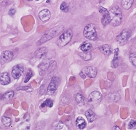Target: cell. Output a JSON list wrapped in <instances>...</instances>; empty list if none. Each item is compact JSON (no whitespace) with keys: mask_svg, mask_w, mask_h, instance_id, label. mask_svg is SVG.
I'll return each mask as SVG.
<instances>
[{"mask_svg":"<svg viewBox=\"0 0 136 130\" xmlns=\"http://www.w3.org/2000/svg\"><path fill=\"white\" fill-rule=\"evenodd\" d=\"M130 36V31L125 29L117 36V41L121 45H124L127 42Z\"/></svg>","mask_w":136,"mask_h":130,"instance_id":"6","label":"cell"},{"mask_svg":"<svg viewBox=\"0 0 136 130\" xmlns=\"http://www.w3.org/2000/svg\"><path fill=\"white\" fill-rule=\"evenodd\" d=\"M15 14V10L13 9V8L10 9V12H9V15H10V16H13Z\"/></svg>","mask_w":136,"mask_h":130,"instance_id":"31","label":"cell"},{"mask_svg":"<svg viewBox=\"0 0 136 130\" xmlns=\"http://www.w3.org/2000/svg\"><path fill=\"white\" fill-rule=\"evenodd\" d=\"M24 72V68L22 65H15L12 70V76L15 79H18Z\"/></svg>","mask_w":136,"mask_h":130,"instance_id":"8","label":"cell"},{"mask_svg":"<svg viewBox=\"0 0 136 130\" xmlns=\"http://www.w3.org/2000/svg\"><path fill=\"white\" fill-rule=\"evenodd\" d=\"M76 124L77 127L79 129V130H83L85 127H86V122L84 121V119L82 117H78L76 120Z\"/></svg>","mask_w":136,"mask_h":130,"instance_id":"15","label":"cell"},{"mask_svg":"<svg viewBox=\"0 0 136 130\" xmlns=\"http://www.w3.org/2000/svg\"><path fill=\"white\" fill-rule=\"evenodd\" d=\"M64 30L63 26L59 25V26H56L53 28L50 29V30L47 31L42 36L40 40L37 42L38 45H40L42 44L45 43L50 40H51L52 39L55 38L56 36H58L59 33H60L63 31Z\"/></svg>","mask_w":136,"mask_h":130,"instance_id":"2","label":"cell"},{"mask_svg":"<svg viewBox=\"0 0 136 130\" xmlns=\"http://www.w3.org/2000/svg\"><path fill=\"white\" fill-rule=\"evenodd\" d=\"M73 36V32L71 29H68L64 31L58 37L57 44L59 47H64L66 44H68Z\"/></svg>","mask_w":136,"mask_h":130,"instance_id":"3","label":"cell"},{"mask_svg":"<svg viewBox=\"0 0 136 130\" xmlns=\"http://www.w3.org/2000/svg\"></svg>","mask_w":136,"mask_h":130,"instance_id":"35","label":"cell"},{"mask_svg":"<svg viewBox=\"0 0 136 130\" xmlns=\"http://www.w3.org/2000/svg\"><path fill=\"white\" fill-rule=\"evenodd\" d=\"M75 100L79 104H83L84 101V97H83L82 94L77 93V94L75 95Z\"/></svg>","mask_w":136,"mask_h":130,"instance_id":"22","label":"cell"},{"mask_svg":"<svg viewBox=\"0 0 136 130\" xmlns=\"http://www.w3.org/2000/svg\"><path fill=\"white\" fill-rule=\"evenodd\" d=\"M37 1H39V0H37Z\"/></svg>","mask_w":136,"mask_h":130,"instance_id":"34","label":"cell"},{"mask_svg":"<svg viewBox=\"0 0 136 130\" xmlns=\"http://www.w3.org/2000/svg\"><path fill=\"white\" fill-rule=\"evenodd\" d=\"M80 48H81V49H82L83 52H88L90 49H91L92 44L90 43V42H84V43L82 44Z\"/></svg>","mask_w":136,"mask_h":130,"instance_id":"19","label":"cell"},{"mask_svg":"<svg viewBox=\"0 0 136 130\" xmlns=\"http://www.w3.org/2000/svg\"><path fill=\"white\" fill-rule=\"evenodd\" d=\"M130 60L132 63V64L136 67V53H132L130 55Z\"/></svg>","mask_w":136,"mask_h":130,"instance_id":"26","label":"cell"},{"mask_svg":"<svg viewBox=\"0 0 136 130\" xmlns=\"http://www.w3.org/2000/svg\"><path fill=\"white\" fill-rule=\"evenodd\" d=\"M102 100V94L97 91L92 92L88 98H87V103L91 107H97Z\"/></svg>","mask_w":136,"mask_h":130,"instance_id":"4","label":"cell"},{"mask_svg":"<svg viewBox=\"0 0 136 130\" xmlns=\"http://www.w3.org/2000/svg\"><path fill=\"white\" fill-rule=\"evenodd\" d=\"M0 81L2 85H7L10 83V78L7 72L1 73L0 74Z\"/></svg>","mask_w":136,"mask_h":130,"instance_id":"12","label":"cell"},{"mask_svg":"<svg viewBox=\"0 0 136 130\" xmlns=\"http://www.w3.org/2000/svg\"><path fill=\"white\" fill-rule=\"evenodd\" d=\"M53 105V101L50 99H47L45 101L42 102L41 105V108L43 107H49V108H52Z\"/></svg>","mask_w":136,"mask_h":130,"instance_id":"23","label":"cell"},{"mask_svg":"<svg viewBox=\"0 0 136 130\" xmlns=\"http://www.w3.org/2000/svg\"><path fill=\"white\" fill-rule=\"evenodd\" d=\"M32 76H33V71H32L31 70H29L28 72L27 73V74H26V78H25L24 82H25V83H27L28 81L30 80V79L32 77Z\"/></svg>","mask_w":136,"mask_h":130,"instance_id":"29","label":"cell"},{"mask_svg":"<svg viewBox=\"0 0 136 130\" xmlns=\"http://www.w3.org/2000/svg\"><path fill=\"white\" fill-rule=\"evenodd\" d=\"M46 51H47V49H46V48H41V49H37V50L35 52L34 55H35L37 58H43V57L45 55V54H46Z\"/></svg>","mask_w":136,"mask_h":130,"instance_id":"17","label":"cell"},{"mask_svg":"<svg viewBox=\"0 0 136 130\" xmlns=\"http://www.w3.org/2000/svg\"><path fill=\"white\" fill-rule=\"evenodd\" d=\"M50 17H51V13H50V10L47 9H44V10H41V12L39 13V19L41 21H44V22L48 20L50 18Z\"/></svg>","mask_w":136,"mask_h":130,"instance_id":"11","label":"cell"},{"mask_svg":"<svg viewBox=\"0 0 136 130\" xmlns=\"http://www.w3.org/2000/svg\"><path fill=\"white\" fill-rule=\"evenodd\" d=\"M118 54H119V49H116L114 50V57L111 62V67L114 68H117L119 64V58H118Z\"/></svg>","mask_w":136,"mask_h":130,"instance_id":"13","label":"cell"},{"mask_svg":"<svg viewBox=\"0 0 136 130\" xmlns=\"http://www.w3.org/2000/svg\"><path fill=\"white\" fill-rule=\"evenodd\" d=\"M113 130H120V129H119V128L118 127H116V126H115V127H114V128H113Z\"/></svg>","mask_w":136,"mask_h":130,"instance_id":"32","label":"cell"},{"mask_svg":"<svg viewBox=\"0 0 136 130\" xmlns=\"http://www.w3.org/2000/svg\"><path fill=\"white\" fill-rule=\"evenodd\" d=\"M109 13V23L113 26H118L122 23V13L119 7H112Z\"/></svg>","mask_w":136,"mask_h":130,"instance_id":"1","label":"cell"},{"mask_svg":"<svg viewBox=\"0 0 136 130\" xmlns=\"http://www.w3.org/2000/svg\"><path fill=\"white\" fill-rule=\"evenodd\" d=\"M14 97V92L13 91H10V92H8L7 93H4L3 95H2V100H9L10 99H12Z\"/></svg>","mask_w":136,"mask_h":130,"instance_id":"20","label":"cell"},{"mask_svg":"<svg viewBox=\"0 0 136 130\" xmlns=\"http://www.w3.org/2000/svg\"><path fill=\"white\" fill-rule=\"evenodd\" d=\"M128 129L130 130H135L136 129V121L131 120L128 124Z\"/></svg>","mask_w":136,"mask_h":130,"instance_id":"27","label":"cell"},{"mask_svg":"<svg viewBox=\"0 0 136 130\" xmlns=\"http://www.w3.org/2000/svg\"><path fill=\"white\" fill-rule=\"evenodd\" d=\"M1 122L5 127H10L11 125V119L9 117L7 116H2L1 117Z\"/></svg>","mask_w":136,"mask_h":130,"instance_id":"21","label":"cell"},{"mask_svg":"<svg viewBox=\"0 0 136 130\" xmlns=\"http://www.w3.org/2000/svg\"><path fill=\"white\" fill-rule=\"evenodd\" d=\"M60 10H62V11H64V12H68V4L65 2V1H63V2H62V4H60Z\"/></svg>","mask_w":136,"mask_h":130,"instance_id":"28","label":"cell"},{"mask_svg":"<svg viewBox=\"0 0 136 130\" xmlns=\"http://www.w3.org/2000/svg\"><path fill=\"white\" fill-rule=\"evenodd\" d=\"M85 116L87 118V121L89 122H93L96 119V115L91 111V110H88L86 111L85 113Z\"/></svg>","mask_w":136,"mask_h":130,"instance_id":"16","label":"cell"},{"mask_svg":"<svg viewBox=\"0 0 136 130\" xmlns=\"http://www.w3.org/2000/svg\"><path fill=\"white\" fill-rule=\"evenodd\" d=\"M81 57L83 60H90L91 59V54L90 52H82L81 55Z\"/></svg>","mask_w":136,"mask_h":130,"instance_id":"25","label":"cell"},{"mask_svg":"<svg viewBox=\"0 0 136 130\" xmlns=\"http://www.w3.org/2000/svg\"><path fill=\"white\" fill-rule=\"evenodd\" d=\"M59 85V79L56 76L53 77L49 84V86L47 87V93L49 95H53L55 91L57 90V88Z\"/></svg>","mask_w":136,"mask_h":130,"instance_id":"7","label":"cell"},{"mask_svg":"<svg viewBox=\"0 0 136 130\" xmlns=\"http://www.w3.org/2000/svg\"><path fill=\"white\" fill-rule=\"evenodd\" d=\"M84 36L89 40H95L97 39V31L93 24H88L85 26L83 31Z\"/></svg>","mask_w":136,"mask_h":130,"instance_id":"5","label":"cell"},{"mask_svg":"<svg viewBox=\"0 0 136 130\" xmlns=\"http://www.w3.org/2000/svg\"><path fill=\"white\" fill-rule=\"evenodd\" d=\"M29 1H32V0H29Z\"/></svg>","mask_w":136,"mask_h":130,"instance_id":"33","label":"cell"},{"mask_svg":"<svg viewBox=\"0 0 136 130\" xmlns=\"http://www.w3.org/2000/svg\"><path fill=\"white\" fill-rule=\"evenodd\" d=\"M85 75L90 78H95L97 75V69L93 66H89L84 69Z\"/></svg>","mask_w":136,"mask_h":130,"instance_id":"10","label":"cell"},{"mask_svg":"<svg viewBox=\"0 0 136 130\" xmlns=\"http://www.w3.org/2000/svg\"><path fill=\"white\" fill-rule=\"evenodd\" d=\"M20 90V89H23V90H26L27 92H32V89H31L29 87H23V88H18L17 89V90Z\"/></svg>","mask_w":136,"mask_h":130,"instance_id":"30","label":"cell"},{"mask_svg":"<svg viewBox=\"0 0 136 130\" xmlns=\"http://www.w3.org/2000/svg\"><path fill=\"white\" fill-rule=\"evenodd\" d=\"M13 54L10 51H4L1 52V62L3 63L10 61L13 59Z\"/></svg>","mask_w":136,"mask_h":130,"instance_id":"9","label":"cell"},{"mask_svg":"<svg viewBox=\"0 0 136 130\" xmlns=\"http://www.w3.org/2000/svg\"><path fill=\"white\" fill-rule=\"evenodd\" d=\"M100 52L104 54L105 55L108 56L109 55H111V49L110 47V46L108 44H105V45H102L100 47Z\"/></svg>","mask_w":136,"mask_h":130,"instance_id":"14","label":"cell"},{"mask_svg":"<svg viewBox=\"0 0 136 130\" xmlns=\"http://www.w3.org/2000/svg\"><path fill=\"white\" fill-rule=\"evenodd\" d=\"M99 12H100V14L102 15L103 17H109V11L106 8H104L103 7H99Z\"/></svg>","mask_w":136,"mask_h":130,"instance_id":"24","label":"cell"},{"mask_svg":"<svg viewBox=\"0 0 136 130\" xmlns=\"http://www.w3.org/2000/svg\"><path fill=\"white\" fill-rule=\"evenodd\" d=\"M134 2V0H123L122 6L125 10H129L131 8Z\"/></svg>","mask_w":136,"mask_h":130,"instance_id":"18","label":"cell"}]
</instances>
